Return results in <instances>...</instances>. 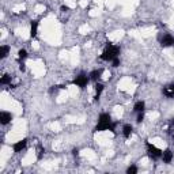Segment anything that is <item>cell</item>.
<instances>
[{
    "label": "cell",
    "instance_id": "obj_20",
    "mask_svg": "<svg viewBox=\"0 0 174 174\" xmlns=\"http://www.w3.org/2000/svg\"><path fill=\"white\" fill-rule=\"evenodd\" d=\"M144 120V111H140V113H138V118H136V122L140 124Z\"/></svg>",
    "mask_w": 174,
    "mask_h": 174
},
{
    "label": "cell",
    "instance_id": "obj_12",
    "mask_svg": "<svg viewBox=\"0 0 174 174\" xmlns=\"http://www.w3.org/2000/svg\"><path fill=\"white\" fill-rule=\"evenodd\" d=\"M132 132H133V127H132L131 124H125V125L122 127V135H124V138H125V139L131 138Z\"/></svg>",
    "mask_w": 174,
    "mask_h": 174
},
{
    "label": "cell",
    "instance_id": "obj_4",
    "mask_svg": "<svg viewBox=\"0 0 174 174\" xmlns=\"http://www.w3.org/2000/svg\"><path fill=\"white\" fill-rule=\"evenodd\" d=\"M89 82H90V76L87 75V73H84V72H80L79 75H78L75 79H73L72 84L80 87V89H84V87L89 84Z\"/></svg>",
    "mask_w": 174,
    "mask_h": 174
},
{
    "label": "cell",
    "instance_id": "obj_24",
    "mask_svg": "<svg viewBox=\"0 0 174 174\" xmlns=\"http://www.w3.org/2000/svg\"><path fill=\"white\" fill-rule=\"evenodd\" d=\"M72 155L73 156H78V155H79V150H78V148H73V150H72Z\"/></svg>",
    "mask_w": 174,
    "mask_h": 174
},
{
    "label": "cell",
    "instance_id": "obj_1",
    "mask_svg": "<svg viewBox=\"0 0 174 174\" xmlns=\"http://www.w3.org/2000/svg\"><path fill=\"white\" fill-rule=\"evenodd\" d=\"M118 122H113L109 113H101L98 117V124L94 128V132H102V131H111L116 132V125Z\"/></svg>",
    "mask_w": 174,
    "mask_h": 174
},
{
    "label": "cell",
    "instance_id": "obj_19",
    "mask_svg": "<svg viewBox=\"0 0 174 174\" xmlns=\"http://www.w3.org/2000/svg\"><path fill=\"white\" fill-rule=\"evenodd\" d=\"M138 171H139V169H138V166H135V165H131V166L127 169V174H136Z\"/></svg>",
    "mask_w": 174,
    "mask_h": 174
},
{
    "label": "cell",
    "instance_id": "obj_21",
    "mask_svg": "<svg viewBox=\"0 0 174 174\" xmlns=\"http://www.w3.org/2000/svg\"><path fill=\"white\" fill-rule=\"evenodd\" d=\"M44 152H45V150H44V148L42 147H38V154H37V158H38V159H41V158H42V154H44Z\"/></svg>",
    "mask_w": 174,
    "mask_h": 174
},
{
    "label": "cell",
    "instance_id": "obj_10",
    "mask_svg": "<svg viewBox=\"0 0 174 174\" xmlns=\"http://www.w3.org/2000/svg\"><path fill=\"white\" fill-rule=\"evenodd\" d=\"M103 84L102 83H98V82H95V86H94V90H95V97H94V101L97 102L99 97H101V94H102V91H103Z\"/></svg>",
    "mask_w": 174,
    "mask_h": 174
},
{
    "label": "cell",
    "instance_id": "obj_14",
    "mask_svg": "<svg viewBox=\"0 0 174 174\" xmlns=\"http://www.w3.org/2000/svg\"><path fill=\"white\" fill-rule=\"evenodd\" d=\"M144 109H146V103H144V101H138V102L135 103V106H133V111H135V113L144 111Z\"/></svg>",
    "mask_w": 174,
    "mask_h": 174
},
{
    "label": "cell",
    "instance_id": "obj_13",
    "mask_svg": "<svg viewBox=\"0 0 174 174\" xmlns=\"http://www.w3.org/2000/svg\"><path fill=\"white\" fill-rule=\"evenodd\" d=\"M37 31H38V20H31L30 23V37L34 38L37 35Z\"/></svg>",
    "mask_w": 174,
    "mask_h": 174
},
{
    "label": "cell",
    "instance_id": "obj_6",
    "mask_svg": "<svg viewBox=\"0 0 174 174\" xmlns=\"http://www.w3.org/2000/svg\"><path fill=\"white\" fill-rule=\"evenodd\" d=\"M162 94L165 95V97L173 99L174 98V83H170V84L165 86L163 89H162Z\"/></svg>",
    "mask_w": 174,
    "mask_h": 174
},
{
    "label": "cell",
    "instance_id": "obj_17",
    "mask_svg": "<svg viewBox=\"0 0 174 174\" xmlns=\"http://www.w3.org/2000/svg\"><path fill=\"white\" fill-rule=\"evenodd\" d=\"M11 80H12V76L6 73V75L0 79V84H11Z\"/></svg>",
    "mask_w": 174,
    "mask_h": 174
},
{
    "label": "cell",
    "instance_id": "obj_15",
    "mask_svg": "<svg viewBox=\"0 0 174 174\" xmlns=\"http://www.w3.org/2000/svg\"><path fill=\"white\" fill-rule=\"evenodd\" d=\"M8 52H10V46H7V45H3L2 48H0V59H6Z\"/></svg>",
    "mask_w": 174,
    "mask_h": 174
},
{
    "label": "cell",
    "instance_id": "obj_11",
    "mask_svg": "<svg viewBox=\"0 0 174 174\" xmlns=\"http://www.w3.org/2000/svg\"><path fill=\"white\" fill-rule=\"evenodd\" d=\"M173 156H174V155H173V151L169 150V148L162 152V160H163L165 163H170L171 160H173Z\"/></svg>",
    "mask_w": 174,
    "mask_h": 174
},
{
    "label": "cell",
    "instance_id": "obj_8",
    "mask_svg": "<svg viewBox=\"0 0 174 174\" xmlns=\"http://www.w3.org/2000/svg\"><path fill=\"white\" fill-rule=\"evenodd\" d=\"M12 120V114L8 113V111H2L0 113V122H2V125H7V124H10Z\"/></svg>",
    "mask_w": 174,
    "mask_h": 174
},
{
    "label": "cell",
    "instance_id": "obj_7",
    "mask_svg": "<svg viewBox=\"0 0 174 174\" xmlns=\"http://www.w3.org/2000/svg\"><path fill=\"white\" fill-rule=\"evenodd\" d=\"M26 144H27V139H22V140H19V142H16L14 146H12V148H14V152H22V150H24V147H26Z\"/></svg>",
    "mask_w": 174,
    "mask_h": 174
},
{
    "label": "cell",
    "instance_id": "obj_3",
    "mask_svg": "<svg viewBox=\"0 0 174 174\" xmlns=\"http://www.w3.org/2000/svg\"><path fill=\"white\" fill-rule=\"evenodd\" d=\"M147 146V155L150 156V159L152 160H158V159H162V150H159L158 147H155L154 144H151L150 142L146 143Z\"/></svg>",
    "mask_w": 174,
    "mask_h": 174
},
{
    "label": "cell",
    "instance_id": "obj_9",
    "mask_svg": "<svg viewBox=\"0 0 174 174\" xmlns=\"http://www.w3.org/2000/svg\"><path fill=\"white\" fill-rule=\"evenodd\" d=\"M102 73H103V68H98V69H94V71H91L90 72V80H93V82H98V79L102 76Z\"/></svg>",
    "mask_w": 174,
    "mask_h": 174
},
{
    "label": "cell",
    "instance_id": "obj_16",
    "mask_svg": "<svg viewBox=\"0 0 174 174\" xmlns=\"http://www.w3.org/2000/svg\"><path fill=\"white\" fill-rule=\"evenodd\" d=\"M26 59H27V52L24 51V49H20V51L18 52V61L19 63H23Z\"/></svg>",
    "mask_w": 174,
    "mask_h": 174
},
{
    "label": "cell",
    "instance_id": "obj_23",
    "mask_svg": "<svg viewBox=\"0 0 174 174\" xmlns=\"http://www.w3.org/2000/svg\"><path fill=\"white\" fill-rule=\"evenodd\" d=\"M173 128H174V117L170 120V128H169V132L173 133Z\"/></svg>",
    "mask_w": 174,
    "mask_h": 174
},
{
    "label": "cell",
    "instance_id": "obj_26",
    "mask_svg": "<svg viewBox=\"0 0 174 174\" xmlns=\"http://www.w3.org/2000/svg\"><path fill=\"white\" fill-rule=\"evenodd\" d=\"M173 140H174V135H173Z\"/></svg>",
    "mask_w": 174,
    "mask_h": 174
},
{
    "label": "cell",
    "instance_id": "obj_22",
    "mask_svg": "<svg viewBox=\"0 0 174 174\" xmlns=\"http://www.w3.org/2000/svg\"><path fill=\"white\" fill-rule=\"evenodd\" d=\"M111 64H113V67H114V68H117L118 65H120V57H116V59H114L113 61H111Z\"/></svg>",
    "mask_w": 174,
    "mask_h": 174
},
{
    "label": "cell",
    "instance_id": "obj_25",
    "mask_svg": "<svg viewBox=\"0 0 174 174\" xmlns=\"http://www.w3.org/2000/svg\"><path fill=\"white\" fill-rule=\"evenodd\" d=\"M61 11H63V12L69 11V7H68V6H63V7H61Z\"/></svg>",
    "mask_w": 174,
    "mask_h": 174
},
{
    "label": "cell",
    "instance_id": "obj_2",
    "mask_svg": "<svg viewBox=\"0 0 174 174\" xmlns=\"http://www.w3.org/2000/svg\"><path fill=\"white\" fill-rule=\"evenodd\" d=\"M120 49L118 45H113L111 42H106L105 45V49H103L102 55L99 56V59L103 60V61H113L116 57H120Z\"/></svg>",
    "mask_w": 174,
    "mask_h": 174
},
{
    "label": "cell",
    "instance_id": "obj_18",
    "mask_svg": "<svg viewBox=\"0 0 174 174\" xmlns=\"http://www.w3.org/2000/svg\"><path fill=\"white\" fill-rule=\"evenodd\" d=\"M61 89H65V86H52L51 89H49V94L53 95L57 93V90H61Z\"/></svg>",
    "mask_w": 174,
    "mask_h": 174
},
{
    "label": "cell",
    "instance_id": "obj_5",
    "mask_svg": "<svg viewBox=\"0 0 174 174\" xmlns=\"http://www.w3.org/2000/svg\"><path fill=\"white\" fill-rule=\"evenodd\" d=\"M159 41L163 48L174 46V35H171V34H165L162 38H159Z\"/></svg>",
    "mask_w": 174,
    "mask_h": 174
}]
</instances>
